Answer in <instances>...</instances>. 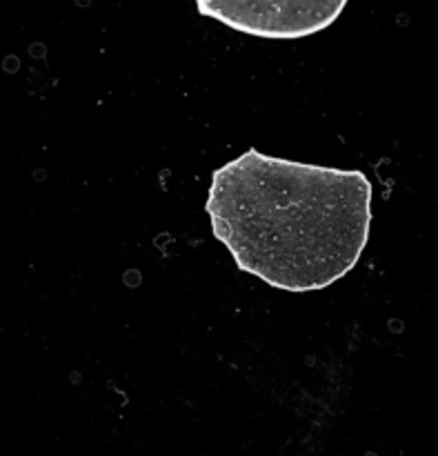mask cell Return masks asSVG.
<instances>
[{
    "instance_id": "cell-1",
    "label": "cell",
    "mask_w": 438,
    "mask_h": 456,
    "mask_svg": "<svg viewBox=\"0 0 438 456\" xmlns=\"http://www.w3.org/2000/svg\"><path fill=\"white\" fill-rule=\"evenodd\" d=\"M372 183L359 169L279 159L249 147L214 169L212 232L236 267L292 294L345 279L372 227Z\"/></svg>"
},
{
    "instance_id": "cell-2",
    "label": "cell",
    "mask_w": 438,
    "mask_h": 456,
    "mask_svg": "<svg viewBox=\"0 0 438 456\" xmlns=\"http://www.w3.org/2000/svg\"><path fill=\"white\" fill-rule=\"evenodd\" d=\"M200 16L240 34L267 40H298L329 29L347 0H194Z\"/></svg>"
}]
</instances>
